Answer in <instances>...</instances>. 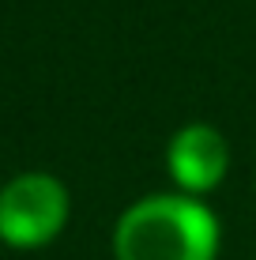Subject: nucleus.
Listing matches in <instances>:
<instances>
[{"label":"nucleus","mask_w":256,"mask_h":260,"mask_svg":"<svg viewBox=\"0 0 256 260\" xmlns=\"http://www.w3.org/2000/svg\"><path fill=\"white\" fill-rule=\"evenodd\" d=\"M72 200L60 177L26 170L0 189V241L12 249H42L68 226Z\"/></svg>","instance_id":"obj_2"},{"label":"nucleus","mask_w":256,"mask_h":260,"mask_svg":"<svg viewBox=\"0 0 256 260\" xmlns=\"http://www.w3.org/2000/svg\"><path fill=\"white\" fill-rule=\"evenodd\" d=\"M166 170L185 196H204L218 189L230 170L226 136L211 124H185L166 147Z\"/></svg>","instance_id":"obj_3"},{"label":"nucleus","mask_w":256,"mask_h":260,"mask_svg":"<svg viewBox=\"0 0 256 260\" xmlns=\"http://www.w3.org/2000/svg\"><path fill=\"white\" fill-rule=\"evenodd\" d=\"M117 260H215L218 219L200 196L155 192L136 200L113 226Z\"/></svg>","instance_id":"obj_1"}]
</instances>
